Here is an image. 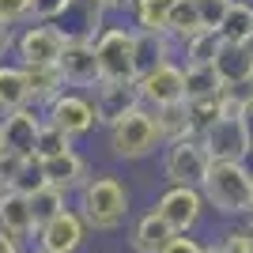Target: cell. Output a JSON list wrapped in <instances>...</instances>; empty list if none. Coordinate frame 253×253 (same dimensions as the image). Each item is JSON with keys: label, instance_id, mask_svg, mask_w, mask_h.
<instances>
[{"label": "cell", "instance_id": "obj_25", "mask_svg": "<svg viewBox=\"0 0 253 253\" xmlns=\"http://www.w3.org/2000/svg\"><path fill=\"white\" fill-rule=\"evenodd\" d=\"M219 38L231 45H250L253 38V0H231V8L219 23Z\"/></svg>", "mask_w": 253, "mask_h": 253}, {"label": "cell", "instance_id": "obj_19", "mask_svg": "<svg viewBox=\"0 0 253 253\" xmlns=\"http://www.w3.org/2000/svg\"><path fill=\"white\" fill-rule=\"evenodd\" d=\"M0 231L11 234V238H19L23 246L38 234L27 193H19V189H4V193H0Z\"/></svg>", "mask_w": 253, "mask_h": 253}, {"label": "cell", "instance_id": "obj_14", "mask_svg": "<svg viewBox=\"0 0 253 253\" xmlns=\"http://www.w3.org/2000/svg\"><path fill=\"white\" fill-rule=\"evenodd\" d=\"M57 68L64 72V84L72 87V91H95V87L102 84V76H98V57H95V42H68Z\"/></svg>", "mask_w": 253, "mask_h": 253}, {"label": "cell", "instance_id": "obj_5", "mask_svg": "<svg viewBox=\"0 0 253 253\" xmlns=\"http://www.w3.org/2000/svg\"><path fill=\"white\" fill-rule=\"evenodd\" d=\"M159 170H163L167 185H193V189H201L208 170H211V155H208L201 136L170 140L163 148V155H159Z\"/></svg>", "mask_w": 253, "mask_h": 253}, {"label": "cell", "instance_id": "obj_29", "mask_svg": "<svg viewBox=\"0 0 253 253\" xmlns=\"http://www.w3.org/2000/svg\"><path fill=\"white\" fill-rule=\"evenodd\" d=\"M219 49H223L219 31H201L197 38H189V42L178 49V61L181 64H211L219 57Z\"/></svg>", "mask_w": 253, "mask_h": 253}, {"label": "cell", "instance_id": "obj_36", "mask_svg": "<svg viewBox=\"0 0 253 253\" xmlns=\"http://www.w3.org/2000/svg\"><path fill=\"white\" fill-rule=\"evenodd\" d=\"M201 4V15H204V27L208 31H219L223 15H227V8H231V0H197Z\"/></svg>", "mask_w": 253, "mask_h": 253}, {"label": "cell", "instance_id": "obj_28", "mask_svg": "<svg viewBox=\"0 0 253 253\" xmlns=\"http://www.w3.org/2000/svg\"><path fill=\"white\" fill-rule=\"evenodd\" d=\"M223 84L215 76V64H185V102L219 95Z\"/></svg>", "mask_w": 253, "mask_h": 253}, {"label": "cell", "instance_id": "obj_44", "mask_svg": "<svg viewBox=\"0 0 253 253\" xmlns=\"http://www.w3.org/2000/svg\"><path fill=\"white\" fill-rule=\"evenodd\" d=\"M250 49H253V38H250Z\"/></svg>", "mask_w": 253, "mask_h": 253}, {"label": "cell", "instance_id": "obj_38", "mask_svg": "<svg viewBox=\"0 0 253 253\" xmlns=\"http://www.w3.org/2000/svg\"><path fill=\"white\" fill-rule=\"evenodd\" d=\"M238 117H242L246 140H250V159H253V91H246V95L238 98Z\"/></svg>", "mask_w": 253, "mask_h": 253}, {"label": "cell", "instance_id": "obj_24", "mask_svg": "<svg viewBox=\"0 0 253 253\" xmlns=\"http://www.w3.org/2000/svg\"><path fill=\"white\" fill-rule=\"evenodd\" d=\"M201 31H208L204 27V15H201V4L197 0H178L174 4V11H170V23H167V34L174 38V45H185L189 38H197Z\"/></svg>", "mask_w": 253, "mask_h": 253}, {"label": "cell", "instance_id": "obj_10", "mask_svg": "<svg viewBox=\"0 0 253 253\" xmlns=\"http://www.w3.org/2000/svg\"><path fill=\"white\" fill-rule=\"evenodd\" d=\"M201 140H204V148H208L211 163H253L250 159V140H246L238 110L227 114V117H219Z\"/></svg>", "mask_w": 253, "mask_h": 253}, {"label": "cell", "instance_id": "obj_46", "mask_svg": "<svg viewBox=\"0 0 253 253\" xmlns=\"http://www.w3.org/2000/svg\"><path fill=\"white\" fill-rule=\"evenodd\" d=\"M0 193H4V189H0Z\"/></svg>", "mask_w": 253, "mask_h": 253}, {"label": "cell", "instance_id": "obj_26", "mask_svg": "<svg viewBox=\"0 0 253 253\" xmlns=\"http://www.w3.org/2000/svg\"><path fill=\"white\" fill-rule=\"evenodd\" d=\"M27 84H31V106H38V110H45L57 95L68 91L64 72L57 64H49V68H27Z\"/></svg>", "mask_w": 253, "mask_h": 253}, {"label": "cell", "instance_id": "obj_32", "mask_svg": "<svg viewBox=\"0 0 253 253\" xmlns=\"http://www.w3.org/2000/svg\"><path fill=\"white\" fill-rule=\"evenodd\" d=\"M159 125H163V136H167V144H170V140L197 136V132H193V125H189V110H185V102L159 110Z\"/></svg>", "mask_w": 253, "mask_h": 253}, {"label": "cell", "instance_id": "obj_1", "mask_svg": "<svg viewBox=\"0 0 253 253\" xmlns=\"http://www.w3.org/2000/svg\"><path fill=\"white\" fill-rule=\"evenodd\" d=\"M72 208L84 215L87 231L114 234L121 227H128V219H132V189H128L125 178H117L114 170H95L84 181V189L76 193Z\"/></svg>", "mask_w": 253, "mask_h": 253}, {"label": "cell", "instance_id": "obj_17", "mask_svg": "<svg viewBox=\"0 0 253 253\" xmlns=\"http://www.w3.org/2000/svg\"><path fill=\"white\" fill-rule=\"evenodd\" d=\"M215 76H219V84L234 95H246L253 91V49L250 45H231L223 42L219 57H215Z\"/></svg>", "mask_w": 253, "mask_h": 253}, {"label": "cell", "instance_id": "obj_40", "mask_svg": "<svg viewBox=\"0 0 253 253\" xmlns=\"http://www.w3.org/2000/svg\"><path fill=\"white\" fill-rule=\"evenodd\" d=\"M0 253H27V246H23L19 238H11V234L0 231Z\"/></svg>", "mask_w": 253, "mask_h": 253}, {"label": "cell", "instance_id": "obj_9", "mask_svg": "<svg viewBox=\"0 0 253 253\" xmlns=\"http://www.w3.org/2000/svg\"><path fill=\"white\" fill-rule=\"evenodd\" d=\"M136 91H140V102L148 110H167V106L185 102V64L181 61L159 64L155 72L136 80Z\"/></svg>", "mask_w": 253, "mask_h": 253}, {"label": "cell", "instance_id": "obj_20", "mask_svg": "<svg viewBox=\"0 0 253 253\" xmlns=\"http://www.w3.org/2000/svg\"><path fill=\"white\" fill-rule=\"evenodd\" d=\"M238 98H242V95H234V91H227V87H223L219 95H211V98L185 102L193 132H197V136H204V132H208L215 121H219V117H227V114H234V110H238Z\"/></svg>", "mask_w": 253, "mask_h": 253}, {"label": "cell", "instance_id": "obj_34", "mask_svg": "<svg viewBox=\"0 0 253 253\" xmlns=\"http://www.w3.org/2000/svg\"><path fill=\"white\" fill-rule=\"evenodd\" d=\"M0 23H8L11 31L27 27L31 23V0H0Z\"/></svg>", "mask_w": 253, "mask_h": 253}, {"label": "cell", "instance_id": "obj_3", "mask_svg": "<svg viewBox=\"0 0 253 253\" xmlns=\"http://www.w3.org/2000/svg\"><path fill=\"white\" fill-rule=\"evenodd\" d=\"M208 211L223 223H238L253 211V163H211L201 185Z\"/></svg>", "mask_w": 253, "mask_h": 253}, {"label": "cell", "instance_id": "obj_33", "mask_svg": "<svg viewBox=\"0 0 253 253\" xmlns=\"http://www.w3.org/2000/svg\"><path fill=\"white\" fill-rule=\"evenodd\" d=\"M27 163H34V159H23V155H11V151H0V189H15L23 178V170H27Z\"/></svg>", "mask_w": 253, "mask_h": 253}, {"label": "cell", "instance_id": "obj_35", "mask_svg": "<svg viewBox=\"0 0 253 253\" xmlns=\"http://www.w3.org/2000/svg\"><path fill=\"white\" fill-rule=\"evenodd\" d=\"M72 0H31V23H57Z\"/></svg>", "mask_w": 253, "mask_h": 253}, {"label": "cell", "instance_id": "obj_47", "mask_svg": "<svg viewBox=\"0 0 253 253\" xmlns=\"http://www.w3.org/2000/svg\"><path fill=\"white\" fill-rule=\"evenodd\" d=\"M34 253H38V250H34Z\"/></svg>", "mask_w": 253, "mask_h": 253}, {"label": "cell", "instance_id": "obj_41", "mask_svg": "<svg viewBox=\"0 0 253 253\" xmlns=\"http://www.w3.org/2000/svg\"><path fill=\"white\" fill-rule=\"evenodd\" d=\"M106 15H117V11H128V0H95Z\"/></svg>", "mask_w": 253, "mask_h": 253}, {"label": "cell", "instance_id": "obj_12", "mask_svg": "<svg viewBox=\"0 0 253 253\" xmlns=\"http://www.w3.org/2000/svg\"><path fill=\"white\" fill-rule=\"evenodd\" d=\"M42 125H45V114L38 110V106H27V110H15V114L0 117V140H4V151L23 155V159H34Z\"/></svg>", "mask_w": 253, "mask_h": 253}, {"label": "cell", "instance_id": "obj_16", "mask_svg": "<svg viewBox=\"0 0 253 253\" xmlns=\"http://www.w3.org/2000/svg\"><path fill=\"white\" fill-rule=\"evenodd\" d=\"M57 27H61V34L68 42H98V34L110 23H106V11L98 8L95 0H72L68 11L57 19Z\"/></svg>", "mask_w": 253, "mask_h": 253}, {"label": "cell", "instance_id": "obj_22", "mask_svg": "<svg viewBox=\"0 0 253 253\" xmlns=\"http://www.w3.org/2000/svg\"><path fill=\"white\" fill-rule=\"evenodd\" d=\"M178 0H132L128 4V27L140 34H167L170 11H174Z\"/></svg>", "mask_w": 253, "mask_h": 253}, {"label": "cell", "instance_id": "obj_21", "mask_svg": "<svg viewBox=\"0 0 253 253\" xmlns=\"http://www.w3.org/2000/svg\"><path fill=\"white\" fill-rule=\"evenodd\" d=\"M31 106V84H27V68L15 61L0 64V117L27 110Z\"/></svg>", "mask_w": 253, "mask_h": 253}, {"label": "cell", "instance_id": "obj_7", "mask_svg": "<svg viewBox=\"0 0 253 253\" xmlns=\"http://www.w3.org/2000/svg\"><path fill=\"white\" fill-rule=\"evenodd\" d=\"M151 208L170 223L174 234H197V227H201L204 215H208L204 193L193 189V185H167V189L151 201Z\"/></svg>", "mask_w": 253, "mask_h": 253}, {"label": "cell", "instance_id": "obj_23", "mask_svg": "<svg viewBox=\"0 0 253 253\" xmlns=\"http://www.w3.org/2000/svg\"><path fill=\"white\" fill-rule=\"evenodd\" d=\"M167 61H178L174 38H170V34H140L136 31V72L148 76Z\"/></svg>", "mask_w": 253, "mask_h": 253}, {"label": "cell", "instance_id": "obj_30", "mask_svg": "<svg viewBox=\"0 0 253 253\" xmlns=\"http://www.w3.org/2000/svg\"><path fill=\"white\" fill-rule=\"evenodd\" d=\"M76 148V140L68 136V132H61L57 125H49L45 121L42 132H38V148H34V163H45V159H57L64 155V151H72Z\"/></svg>", "mask_w": 253, "mask_h": 253}, {"label": "cell", "instance_id": "obj_37", "mask_svg": "<svg viewBox=\"0 0 253 253\" xmlns=\"http://www.w3.org/2000/svg\"><path fill=\"white\" fill-rule=\"evenodd\" d=\"M163 253H208V242L197 238V234H174Z\"/></svg>", "mask_w": 253, "mask_h": 253}, {"label": "cell", "instance_id": "obj_39", "mask_svg": "<svg viewBox=\"0 0 253 253\" xmlns=\"http://www.w3.org/2000/svg\"><path fill=\"white\" fill-rule=\"evenodd\" d=\"M11 49H15V31L8 23H0V64H4V57H11Z\"/></svg>", "mask_w": 253, "mask_h": 253}, {"label": "cell", "instance_id": "obj_45", "mask_svg": "<svg viewBox=\"0 0 253 253\" xmlns=\"http://www.w3.org/2000/svg\"><path fill=\"white\" fill-rule=\"evenodd\" d=\"M128 4H132V0H128Z\"/></svg>", "mask_w": 253, "mask_h": 253}, {"label": "cell", "instance_id": "obj_2", "mask_svg": "<svg viewBox=\"0 0 253 253\" xmlns=\"http://www.w3.org/2000/svg\"><path fill=\"white\" fill-rule=\"evenodd\" d=\"M106 132V151L114 163H148V159L163 155L167 136L159 125V110L136 106L132 114H125L117 125L102 128Z\"/></svg>", "mask_w": 253, "mask_h": 253}, {"label": "cell", "instance_id": "obj_31", "mask_svg": "<svg viewBox=\"0 0 253 253\" xmlns=\"http://www.w3.org/2000/svg\"><path fill=\"white\" fill-rule=\"evenodd\" d=\"M211 246H215L219 253H253V234H250V227H246V219L223 223L219 238H215Z\"/></svg>", "mask_w": 253, "mask_h": 253}, {"label": "cell", "instance_id": "obj_4", "mask_svg": "<svg viewBox=\"0 0 253 253\" xmlns=\"http://www.w3.org/2000/svg\"><path fill=\"white\" fill-rule=\"evenodd\" d=\"M102 84H136V31L128 23H110L95 42Z\"/></svg>", "mask_w": 253, "mask_h": 253}, {"label": "cell", "instance_id": "obj_8", "mask_svg": "<svg viewBox=\"0 0 253 253\" xmlns=\"http://www.w3.org/2000/svg\"><path fill=\"white\" fill-rule=\"evenodd\" d=\"M42 114H45L49 125H57L61 132H68L72 140H84V136H91L95 128H102L91 91H72V87H68L64 95H57L49 106H45Z\"/></svg>", "mask_w": 253, "mask_h": 253}, {"label": "cell", "instance_id": "obj_42", "mask_svg": "<svg viewBox=\"0 0 253 253\" xmlns=\"http://www.w3.org/2000/svg\"><path fill=\"white\" fill-rule=\"evenodd\" d=\"M246 227H250V234H253V211H250V215H246Z\"/></svg>", "mask_w": 253, "mask_h": 253}, {"label": "cell", "instance_id": "obj_6", "mask_svg": "<svg viewBox=\"0 0 253 253\" xmlns=\"http://www.w3.org/2000/svg\"><path fill=\"white\" fill-rule=\"evenodd\" d=\"M64 45H68V38L61 34L57 23H27L15 31L11 61L23 68H49V64H61Z\"/></svg>", "mask_w": 253, "mask_h": 253}, {"label": "cell", "instance_id": "obj_18", "mask_svg": "<svg viewBox=\"0 0 253 253\" xmlns=\"http://www.w3.org/2000/svg\"><path fill=\"white\" fill-rule=\"evenodd\" d=\"M91 98H95V110H98V121H102V128L117 125L125 114H132L140 102V91L136 84H98L95 91H91Z\"/></svg>", "mask_w": 253, "mask_h": 253}, {"label": "cell", "instance_id": "obj_15", "mask_svg": "<svg viewBox=\"0 0 253 253\" xmlns=\"http://www.w3.org/2000/svg\"><path fill=\"white\" fill-rule=\"evenodd\" d=\"M125 238H128V250L132 253H163L167 242L174 238V231H170V223L163 219L155 208H144L128 219Z\"/></svg>", "mask_w": 253, "mask_h": 253}, {"label": "cell", "instance_id": "obj_13", "mask_svg": "<svg viewBox=\"0 0 253 253\" xmlns=\"http://www.w3.org/2000/svg\"><path fill=\"white\" fill-rule=\"evenodd\" d=\"M38 167H42L45 185L68 193V197H76V193L84 189V181L95 174L91 163H87V155H84V151H76V148L64 151V155H57V159H45V163H38Z\"/></svg>", "mask_w": 253, "mask_h": 253}, {"label": "cell", "instance_id": "obj_43", "mask_svg": "<svg viewBox=\"0 0 253 253\" xmlns=\"http://www.w3.org/2000/svg\"><path fill=\"white\" fill-rule=\"evenodd\" d=\"M0 151H4V140H0Z\"/></svg>", "mask_w": 253, "mask_h": 253}, {"label": "cell", "instance_id": "obj_27", "mask_svg": "<svg viewBox=\"0 0 253 253\" xmlns=\"http://www.w3.org/2000/svg\"><path fill=\"white\" fill-rule=\"evenodd\" d=\"M31 215H34V227H45V223H53L61 211H68L72 204H68V193L53 189V185H42V189H34L31 197Z\"/></svg>", "mask_w": 253, "mask_h": 253}, {"label": "cell", "instance_id": "obj_11", "mask_svg": "<svg viewBox=\"0 0 253 253\" xmlns=\"http://www.w3.org/2000/svg\"><path fill=\"white\" fill-rule=\"evenodd\" d=\"M87 223L84 215L76 208L61 211L53 223H45V227H38V234H34V242H38V253H80L87 242Z\"/></svg>", "mask_w": 253, "mask_h": 253}]
</instances>
